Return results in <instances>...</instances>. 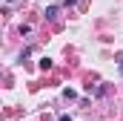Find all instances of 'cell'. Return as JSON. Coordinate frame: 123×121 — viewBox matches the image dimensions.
I'll return each instance as SVG.
<instances>
[{
	"mask_svg": "<svg viewBox=\"0 0 123 121\" xmlns=\"http://www.w3.org/2000/svg\"><path fill=\"white\" fill-rule=\"evenodd\" d=\"M57 12H60L57 6H49V9H46V17H49V20H55V17H57Z\"/></svg>",
	"mask_w": 123,
	"mask_h": 121,
	"instance_id": "cell-1",
	"label": "cell"
},
{
	"mask_svg": "<svg viewBox=\"0 0 123 121\" xmlns=\"http://www.w3.org/2000/svg\"><path fill=\"white\" fill-rule=\"evenodd\" d=\"M57 121H72V118H69V115H60V118H57Z\"/></svg>",
	"mask_w": 123,
	"mask_h": 121,
	"instance_id": "cell-2",
	"label": "cell"
},
{
	"mask_svg": "<svg viewBox=\"0 0 123 121\" xmlns=\"http://www.w3.org/2000/svg\"><path fill=\"white\" fill-rule=\"evenodd\" d=\"M120 72H123V63H120Z\"/></svg>",
	"mask_w": 123,
	"mask_h": 121,
	"instance_id": "cell-3",
	"label": "cell"
}]
</instances>
